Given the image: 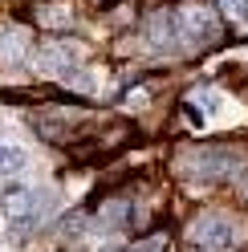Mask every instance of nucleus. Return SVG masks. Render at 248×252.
I'll return each mask as SVG.
<instances>
[{
    "mask_svg": "<svg viewBox=\"0 0 248 252\" xmlns=\"http://www.w3.org/2000/svg\"><path fill=\"white\" fill-rule=\"evenodd\" d=\"M187 240H191V248L195 252H236V228H232V220H224V216H216V212H208V216H199L195 224H191V232H187Z\"/></svg>",
    "mask_w": 248,
    "mask_h": 252,
    "instance_id": "f03ea898",
    "label": "nucleus"
},
{
    "mask_svg": "<svg viewBox=\"0 0 248 252\" xmlns=\"http://www.w3.org/2000/svg\"><path fill=\"white\" fill-rule=\"evenodd\" d=\"M25 167V155L17 147H0V175H12V171Z\"/></svg>",
    "mask_w": 248,
    "mask_h": 252,
    "instance_id": "1a4fd4ad",
    "label": "nucleus"
},
{
    "mask_svg": "<svg viewBox=\"0 0 248 252\" xmlns=\"http://www.w3.org/2000/svg\"><path fill=\"white\" fill-rule=\"evenodd\" d=\"M122 252H167V232H151V236H138L130 240Z\"/></svg>",
    "mask_w": 248,
    "mask_h": 252,
    "instance_id": "0eeeda50",
    "label": "nucleus"
},
{
    "mask_svg": "<svg viewBox=\"0 0 248 252\" xmlns=\"http://www.w3.org/2000/svg\"><path fill=\"white\" fill-rule=\"evenodd\" d=\"M0 203H4V216H8V224H12L17 236H25L29 228L37 224V216H41V208H37L41 195L33 191V187H8Z\"/></svg>",
    "mask_w": 248,
    "mask_h": 252,
    "instance_id": "20e7f679",
    "label": "nucleus"
},
{
    "mask_svg": "<svg viewBox=\"0 0 248 252\" xmlns=\"http://www.w3.org/2000/svg\"><path fill=\"white\" fill-rule=\"evenodd\" d=\"M41 25H53V29H61V25H69V12L65 8H41Z\"/></svg>",
    "mask_w": 248,
    "mask_h": 252,
    "instance_id": "9d476101",
    "label": "nucleus"
},
{
    "mask_svg": "<svg viewBox=\"0 0 248 252\" xmlns=\"http://www.w3.org/2000/svg\"><path fill=\"white\" fill-rule=\"evenodd\" d=\"M82 228H86V208H77V212H69V216L57 224V236H61V240H73Z\"/></svg>",
    "mask_w": 248,
    "mask_h": 252,
    "instance_id": "6e6552de",
    "label": "nucleus"
},
{
    "mask_svg": "<svg viewBox=\"0 0 248 252\" xmlns=\"http://www.w3.org/2000/svg\"><path fill=\"white\" fill-rule=\"evenodd\" d=\"M98 224L106 232H114V228H130V203L126 199H114V203H106L102 216H98Z\"/></svg>",
    "mask_w": 248,
    "mask_h": 252,
    "instance_id": "423d86ee",
    "label": "nucleus"
},
{
    "mask_svg": "<svg viewBox=\"0 0 248 252\" xmlns=\"http://www.w3.org/2000/svg\"><path fill=\"white\" fill-rule=\"evenodd\" d=\"M171 21L179 45H191V49H212L224 37V12L208 0H187V4L171 8Z\"/></svg>",
    "mask_w": 248,
    "mask_h": 252,
    "instance_id": "f257e3e1",
    "label": "nucleus"
},
{
    "mask_svg": "<svg viewBox=\"0 0 248 252\" xmlns=\"http://www.w3.org/2000/svg\"><path fill=\"white\" fill-rule=\"evenodd\" d=\"M236 155L224 151V147H199L187 155V175L191 179H228L236 171Z\"/></svg>",
    "mask_w": 248,
    "mask_h": 252,
    "instance_id": "7ed1b4c3",
    "label": "nucleus"
},
{
    "mask_svg": "<svg viewBox=\"0 0 248 252\" xmlns=\"http://www.w3.org/2000/svg\"><path fill=\"white\" fill-rule=\"evenodd\" d=\"M147 41H151V49H171V45H179L171 12H151L147 17Z\"/></svg>",
    "mask_w": 248,
    "mask_h": 252,
    "instance_id": "39448f33",
    "label": "nucleus"
}]
</instances>
